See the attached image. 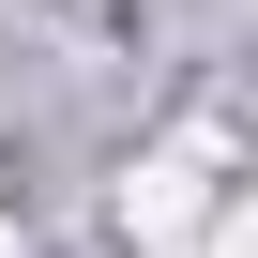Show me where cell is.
<instances>
[{
	"label": "cell",
	"mask_w": 258,
	"mask_h": 258,
	"mask_svg": "<svg viewBox=\"0 0 258 258\" xmlns=\"http://www.w3.org/2000/svg\"><path fill=\"white\" fill-rule=\"evenodd\" d=\"M198 167H213V121H198L182 152H152L137 182H121V228H137V243H198Z\"/></svg>",
	"instance_id": "obj_1"
},
{
	"label": "cell",
	"mask_w": 258,
	"mask_h": 258,
	"mask_svg": "<svg viewBox=\"0 0 258 258\" xmlns=\"http://www.w3.org/2000/svg\"><path fill=\"white\" fill-rule=\"evenodd\" d=\"M198 258H258V228H213V243H198Z\"/></svg>",
	"instance_id": "obj_2"
},
{
	"label": "cell",
	"mask_w": 258,
	"mask_h": 258,
	"mask_svg": "<svg viewBox=\"0 0 258 258\" xmlns=\"http://www.w3.org/2000/svg\"><path fill=\"white\" fill-rule=\"evenodd\" d=\"M0 258H16V228H0Z\"/></svg>",
	"instance_id": "obj_3"
}]
</instances>
